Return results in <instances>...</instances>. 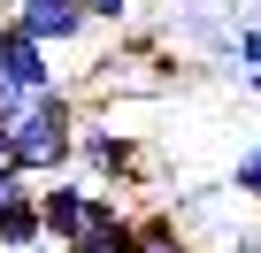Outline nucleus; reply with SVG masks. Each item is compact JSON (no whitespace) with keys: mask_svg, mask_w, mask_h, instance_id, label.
I'll return each mask as SVG.
<instances>
[{"mask_svg":"<svg viewBox=\"0 0 261 253\" xmlns=\"http://www.w3.org/2000/svg\"><path fill=\"white\" fill-rule=\"evenodd\" d=\"M130 8H139V0H85V16H92V23H115V31L130 23Z\"/></svg>","mask_w":261,"mask_h":253,"instance_id":"obj_10","label":"nucleus"},{"mask_svg":"<svg viewBox=\"0 0 261 253\" xmlns=\"http://www.w3.org/2000/svg\"><path fill=\"white\" fill-rule=\"evenodd\" d=\"M246 85H253V92H261V69H246Z\"/></svg>","mask_w":261,"mask_h":253,"instance_id":"obj_15","label":"nucleus"},{"mask_svg":"<svg viewBox=\"0 0 261 253\" xmlns=\"http://www.w3.org/2000/svg\"><path fill=\"white\" fill-rule=\"evenodd\" d=\"M69 161H77V92L46 85L8 123V169H23L31 184H46V177H69Z\"/></svg>","mask_w":261,"mask_h":253,"instance_id":"obj_1","label":"nucleus"},{"mask_svg":"<svg viewBox=\"0 0 261 253\" xmlns=\"http://www.w3.org/2000/svg\"><path fill=\"white\" fill-rule=\"evenodd\" d=\"M0 77H8V85H23V92H46V85H62V69H54V54L8 16V23H0Z\"/></svg>","mask_w":261,"mask_h":253,"instance_id":"obj_4","label":"nucleus"},{"mask_svg":"<svg viewBox=\"0 0 261 253\" xmlns=\"http://www.w3.org/2000/svg\"><path fill=\"white\" fill-rule=\"evenodd\" d=\"M23 100H31L23 85H8V77H0V123H16V115H23Z\"/></svg>","mask_w":261,"mask_h":253,"instance_id":"obj_12","label":"nucleus"},{"mask_svg":"<svg viewBox=\"0 0 261 253\" xmlns=\"http://www.w3.org/2000/svg\"><path fill=\"white\" fill-rule=\"evenodd\" d=\"M223 192H238V200H261V138H253V146H238V161H230Z\"/></svg>","mask_w":261,"mask_h":253,"instance_id":"obj_7","label":"nucleus"},{"mask_svg":"<svg viewBox=\"0 0 261 253\" xmlns=\"http://www.w3.org/2000/svg\"><path fill=\"white\" fill-rule=\"evenodd\" d=\"M0 8H8V16H16V8H23V0H0Z\"/></svg>","mask_w":261,"mask_h":253,"instance_id":"obj_16","label":"nucleus"},{"mask_svg":"<svg viewBox=\"0 0 261 253\" xmlns=\"http://www.w3.org/2000/svg\"><path fill=\"white\" fill-rule=\"evenodd\" d=\"M85 215H92V184H85V177H46V184H39V230H46L54 253L77 245Z\"/></svg>","mask_w":261,"mask_h":253,"instance_id":"obj_3","label":"nucleus"},{"mask_svg":"<svg viewBox=\"0 0 261 253\" xmlns=\"http://www.w3.org/2000/svg\"><path fill=\"white\" fill-rule=\"evenodd\" d=\"M123 245H130V215L115 207V192H92V215H85L69 253H123Z\"/></svg>","mask_w":261,"mask_h":253,"instance_id":"obj_6","label":"nucleus"},{"mask_svg":"<svg viewBox=\"0 0 261 253\" xmlns=\"http://www.w3.org/2000/svg\"><path fill=\"white\" fill-rule=\"evenodd\" d=\"M0 169H8V123H0Z\"/></svg>","mask_w":261,"mask_h":253,"instance_id":"obj_13","label":"nucleus"},{"mask_svg":"<svg viewBox=\"0 0 261 253\" xmlns=\"http://www.w3.org/2000/svg\"><path fill=\"white\" fill-rule=\"evenodd\" d=\"M130 230H139L146 253H185V230H177L169 215H146V222H130Z\"/></svg>","mask_w":261,"mask_h":253,"instance_id":"obj_8","label":"nucleus"},{"mask_svg":"<svg viewBox=\"0 0 261 253\" xmlns=\"http://www.w3.org/2000/svg\"><path fill=\"white\" fill-rule=\"evenodd\" d=\"M16 23L46 46V54H62V46H77L85 31H92V16H85V0H23L16 8Z\"/></svg>","mask_w":261,"mask_h":253,"instance_id":"obj_5","label":"nucleus"},{"mask_svg":"<svg viewBox=\"0 0 261 253\" xmlns=\"http://www.w3.org/2000/svg\"><path fill=\"white\" fill-rule=\"evenodd\" d=\"M123 253H146V245H139V230H130V245H123Z\"/></svg>","mask_w":261,"mask_h":253,"instance_id":"obj_14","label":"nucleus"},{"mask_svg":"<svg viewBox=\"0 0 261 253\" xmlns=\"http://www.w3.org/2000/svg\"><path fill=\"white\" fill-rule=\"evenodd\" d=\"M77 169L100 177V184H115V177H139L146 154H139L130 131H115V123H77Z\"/></svg>","mask_w":261,"mask_h":253,"instance_id":"obj_2","label":"nucleus"},{"mask_svg":"<svg viewBox=\"0 0 261 253\" xmlns=\"http://www.w3.org/2000/svg\"><path fill=\"white\" fill-rule=\"evenodd\" d=\"M31 192H39V184H31V177H23V169H0V215H8V207H16V200H31Z\"/></svg>","mask_w":261,"mask_h":253,"instance_id":"obj_11","label":"nucleus"},{"mask_svg":"<svg viewBox=\"0 0 261 253\" xmlns=\"http://www.w3.org/2000/svg\"><path fill=\"white\" fill-rule=\"evenodd\" d=\"M230 62L238 69H261V23H238L230 31Z\"/></svg>","mask_w":261,"mask_h":253,"instance_id":"obj_9","label":"nucleus"}]
</instances>
